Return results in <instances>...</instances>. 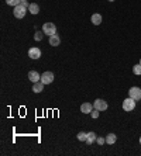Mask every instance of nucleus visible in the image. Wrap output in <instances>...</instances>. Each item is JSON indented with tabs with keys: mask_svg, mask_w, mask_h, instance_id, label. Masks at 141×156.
Here are the masks:
<instances>
[{
	"mask_svg": "<svg viewBox=\"0 0 141 156\" xmlns=\"http://www.w3.org/2000/svg\"><path fill=\"white\" fill-rule=\"evenodd\" d=\"M128 97L134 99L136 101L141 100V89L137 87V86H133V87L128 90Z\"/></svg>",
	"mask_w": 141,
	"mask_h": 156,
	"instance_id": "20e7f679",
	"label": "nucleus"
},
{
	"mask_svg": "<svg viewBox=\"0 0 141 156\" xmlns=\"http://www.w3.org/2000/svg\"><path fill=\"white\" fill-rule=\"evenodd\" d=\"M86 138H88V134L83 132V131L78 134V141H82L83 142V141H86Z\"/></svg>",
	"mask_w": 141,
	"mask_h": 156,
	"instance_id": "f3484780",
	"label": "nucleus"
},
{
	"mask_svg": "<svg viewBox=\"0 0 141 156\" xmlns=\"http://www.w3.org/2000/svg\"><path fill=\"white\" fill-rule=\"evenodd\" d=\"M92 23L94 24V25H100L102 24V16L99 13H94V14H92Z\"/></svg>",
	"mask_w": 141,
	"mask_h": 156,
	"instance_id": "ddd939ff",
	"label": "nucleus"
},
{
	"mask_svg": "<svg viewBox=\"0 0 141 156\" xmlns=\"http://www.w3.org/2000/svg\"><path fill=\"white\" fill-rule=\"evenodd\" d=\"M99 113H100L99 110L93 108V110H92V113H90V115H92V118H98V117H99Z\"/></svg>",
	"mask_w": 141,
	"mask_h": 156,
	"instance_id": "aec40b11",
	"label": "nucleus"
},
{
	"mask_svg": "<svg viewBox=\"0 0 141 156\" xmlns=\"http://www.w3.org/2000/svg\"><path fill=\"white\" fill-rule=\"evenodd\" d=\"M93 107L99 111H104V110H107V103L104 100H102V99H98V100L93 101Z\"/></svg>",
	"mask_w": 141,
	"mask_h": 156,
	"instance_id": "423d86ee",
	"label": "nucleus"
},
{
	"mask_svg": "<svg viewBox=\"0 0 141 156\" xmlns=\"http://www.w3.org/2000/svg\"><path fill=\"white\" fill-rule=\"evenodd\" d=\"M93 108H94L93 104H90V103H83V104L80 106V111H82L83 114H90Z\"/></svg>",
	"mask_w": 141,
	"mask_h": 156,
	"instance_id": "1a4fd4ad",
	"label": "nucleus"
},
{
	"mask_svg": "<svg viewBox=\"0 0 141 156\" xmlns=\"http://www.w3.org/2000/svg\"><path fill=\"white\" fill-rule=\"evenodd\" d=\"M26 13H27V7H24L23 4H19L16 6L13 10V14L16 19H23L24 16H26Z\"/></svg>",
	"mask_w": 141,
	"mask_h": 156,
	"instance_id": "f03ea898",
	"label": "nucleus"
},
{
	"mask_svg": "<svg viewBox=\"0 0 141 156\" xmlns=\"http://www.w3.org/2000/svg\"><path fill=\"white\" fill-rule=\"evenodd\" d=\"M42 32L44 31H37L35 32V35H34V40H35V41H41L42 40V35H44Z\"/></svg>",
	"mask_w": 141,
	"mask_h": 156,
	"instance_id": "6ab92c4d",
	"label": "nucleus"
},
{
	"mask_svg": "<svg viewBox=\"0 0 141 156\" xmlns=\"http://www.w3.org/2000/svg\"><path fill=\"white\" fill-rule=\"evenodd\" d=\"M140 143H141V137H140Z\"/></svg>",
	"mask_w": 141,
	"mask_h": 156,
	"instance_id": "b1692460",
	"label": "nucleus"
},
{
	"mask_svg": "<svg viewBox=\"0 0 141 156\" xmlns=\"http://www.w3.org/2000/svg\"><path fill=\"white\" fill-rule=\"evenodd\" d=\"M96 142H98L99 145H103V143L106 142V138H102V137H99L98 139H96Z\"/></svg>",
	"mask_w": 141,
	"mask_h": 156,
	"instance_id": "412c9836",
	"label": "nucleus"
},
{
	"mask_svg": "<svg viewBox=\"0 0 141 156\" xmlns=\"http://www.w3.org/2000/svg\"><path fill=\"white\" fill-rule=\"evenodd\" d=\"M28 11L31 14H38L40 13V6L37 3H31V4L28 6Z\"/></svg>",
	"mask_w": 141,
	"mask_h": 156,
	"instance_id": "4468645a",
	"label": "nucleus"
},
{
	"mask_svg": "<svg viewBox=\"0 0 141 156\" xmlns=\"http://www.w3.org/2000/svg\"><path fill=\"white\" fill-rule=\"evenodd\" d=\"M134 108H136V100L134 99L128 97V99L123 101V110L124 111H133Z\"/></svg>",
	"mask_w": 141,
	"mask_h": 156,
	"instance_id": "7ed1b4c3",
	"label": "nucleus"
},
{
	"mask_svg": "<svg viewBox=\"0 0 141 156\" xmlns=\"http://www.w3.org/2000/svg\"><path fill=\"white\" fill-rule=\"evenodd\" d=\"M59 44H61V38L58 37L56 34H54V35H51V37H50V45L58 46Z\"/></svg>",
	"mask_w": 141,
	"mask_h": 156,
	"instance_id": "9b49d317",
	"label": "nucleus"
},
{
	"mask_svg": "<svg viewBox=\"0 0 141 156\" xmlns=\"http://www.w3.org/2000/svg\"><path fill=\"white\" fill-rule=\"evenodd\" d=\"M42 31H44L45 35L51 37V35H54V34L56 32V27L54 25V23H45L44 25H42Z\"/></svg>",
	"mask_w": 141,
	"mask_h": 156,
	"instance_id": "f257e3e1",
	"label": "nucleus"
},
{
	"mask_svg": "<svg viewBox=\"0 0 141 156\" xmlns=\"http://www.w3.org/2000/svg\"><path fill=\"white\" fill-rule=\"evenodd\" d=\"M140 65H141V59H140Z\"/></svg>",
	"mask_w": 141,
	"mask_h": 156,
	"instance_id": "393cba45",
	"label": "nucleus"
},
{
	"mask_svg": "<svg viewBox=\"0 0 141 156\" xmlns=\"http://www.w3.org/2000/svg\"><path fill=\"white\" fill-rule=\"evenodd\" d=\"M109 1H114V0H109Z\"/></svg>",
	"mask_w": 141,
	"mask_h": 156,
	"instance_id": "5701e85b",
	"label": "nucleus"
},
{
	"mask_svg": "<svg viewBox=\"0 0 141 156\" xmlns=\"http://www.w3.org/2000/svg\"><path fill=\"white\" fill-rule=\"evenodd\" d=\"M42 90H44V83H42L41 80L33 84V92H34V93H41Z\"/></svg>",
	"mask_w": 141,
	"mask_h": 156,
	"instance_id": "f8f14e48",
	"label": "nucleus"
},
{
	"mask_svg": "<svg viewBox=\"0 0 141 156\" xmlns=\"http://www.w3.org/2000/svg\"><path fill=\"white\" fill-rule=\"evenodd\" d=\"M28 56H30L31 59H38V58L41 56V49H40V48H37V46L30 48V51H28Z\"/></svg>",
	"mask_w": 141,
	"mask_h": 156,
	"instance_id": "0eeeda50",
	"label": "nucleus"
},
{
	"mask_svg": "<svg viewBox=\"0 0 141 156\" xmlns=\"http://www.w3.org/2000/svg\"><path fill=\"white\" fill-rule=\"evenodd\" d=\"M28 79H30L33 83H37V82L41 80V75L38 73V72H35V70H30V73H28Z\"/></svg>",
	"mask_w": 141,
	"mask_h": 156,
	"instance_id": "6e6552de",
	"label": "nucleus"
},
{
	"mask_svg": "<svg viewBox=\"0 0 141 156\" xmlns=\"http://www.w3.org/2000/svg\"><path fill=\"white\" fill-rule=\"evenodd\" d=\"M41 82L44 83V84H51L52 82H54V73L52 72H44L41 76Z\"/></svg>",
	"mask_w": 141,
	"mask_h": 156,
	"instance_id": "39448f33",
	"label": "nucleus"
},
{
	"mask_svg": "<svg viewBox=\"0 0 141 156\" xmlns=\"http://www.w3.org/2000/svg\"><path fill=\"white\" fill-rule=\"evenodd\" d=\"M116 141H117V137H116L114 134H109V135H106V143L113 145V143H116Z\"/></svg>",
	"mask_w": 141,
	"mask_h": 156,
	"instance_id": "2eb2a0df",
	"label": "nucleus"
},
{
	"mask_svg": "<svg viewBox=\"0 0 141 156\" xmlns=\"http://www.w3.org/2000/svg\"><path fill=\"white\" fill-rule=\"evenodd\" d=\"M20 4H23L24 7H27V9H28V6H30V4L27 3V0H20Z\"/></svg>",
	"mask_w": 141,
	"mask_h": 156,
	"instance_id": "4be33fe9",
	"label": "nucleus"
},
{
	"mask_svg": "<svg viewBox=\"0 0 141 156\" xmlns=\"http://www.w3.org/2000/svg\"><path fill=\"white\" fill-rule=\"evenodd\" d=\"M133 73L137 75V76H140V75H141V65L140 63L134 65V66H133Z\"/></svg>",
	"mask_w": 141,
	"mask_h": 156,
	"instance_id": "dca6fc26",
	"label": "nucleus"
},
{
	"mask_svg": "<svg viewBox=\"0 0 141 156\" xmlns=\"http://www.w3.org/2000/svg\"><path fill=\"white\" fill-rule=\"evenodd\" d=\"M96 139H98L96 134H94L93 131H90V132H88V138H86V141H85V142L88 143V145H92L93 142H96Z\"/></svg>",
	"mask_w": 141,
	"mask_h": 156,
	"instance_id": "9d476101",
	"label": "nucleus"
},
{
	"mask_svg": "<svg viewBox=\"0 0 141 156\" xmlns=\"http://www.w3.org/2000/svg\"><path fill=\"white\" fill-rule=\"evenodd\" d=\"M6 3L9 6H13V7H16V6L20 4V0H6Z\"/></svg>",
	"mask_w": 141,
	"mask_h": 156,
	"instance_id": "a211bd4d",
	"label": "nucleus"
}]
</instances>
